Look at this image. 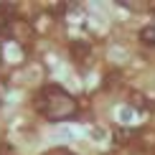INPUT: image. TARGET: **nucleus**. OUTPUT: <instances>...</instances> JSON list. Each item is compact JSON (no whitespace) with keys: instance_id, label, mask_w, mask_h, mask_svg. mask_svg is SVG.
<instances>
[{"instance_id":"obj_1","label":"nucleus","mask_w":155,"mask_h":155,"mask_svg":"<svg viewBox=\"0 0 155 155\" xmlns=\"http://www.w3.org/2000/svg\"><path fill=\"white\" fill-rule=\"evenodd\" d=\"M36 109L43 114V117L54 120V122H61V120H69L74 117L76 112V99L66 89H61L59 84H48L43 87L36 97Z\"/></svg>"},{"instance_id":"obj_2","label":"nucleus","mask_w":155,"mask_h":155,"mask_svg":"<svg viewBox=\"0 0 155 155\" xmlns=\"http://www.w3.org/2000/svg\"><path fill=\"white\" fill-rule=\"evenodd\" d=\"M140 41H145V43H155V25H145V28L140 31Z\"/></svg>"},{"instance_id":"obj_3","label":"nucleus","mask_w":155,"mask_h":155,"mask_svg":"<svg viewBox=\"0 0 155 155\" xmlns=\"http://www.w3.org/2000/svg\"><path fill=\"white\" fill-rule=\"evenodd\" d=\"M5 8H8V5H0V33H3V28L8 25V21H5Z\"/></svg>"}]
</instances>
